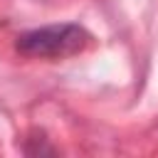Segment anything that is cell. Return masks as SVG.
<instances>
[{
    "mask_svg": "<svg viewBox=\"0 0 158 158\" xmlns=\"http://www.w3.org/2000/svg\"><path fill=\"white\" fill-rule=\"evenodd\" d=\"M91 42V35L79 22H59L44 25L15 37V49L22 57H40V59H67L84 52Z\"/></svg>",
    "mask_w": 158,
    "mask_h": 158,
    "instance_id": "obj_1",
    "label": "cell"
}]
</instances>
